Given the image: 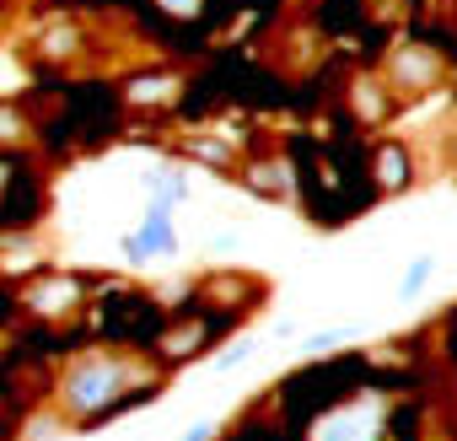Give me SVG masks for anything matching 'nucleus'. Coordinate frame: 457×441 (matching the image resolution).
<instances>
[{"label": "nucleus", "mask_w": 457, "mask_h": 441, "mask_svg": "<svg viewBox=\"0 0 457 441\" xmlns=\"http://www.w3.org/2000/svg\"><path fill=\"white\" fill-rule=\"evenodd\" d=\"M140 194H145V210H162V215H172L178 204H188V178H183L178 167H162V172H145Z\"/></svg>", "instance_id": "11"}, {"label": "nucleus", "mask_w": 457, "mask_h": 441, "mask_svg": "<svg viewBox=\"0 0 457 441\" xmlns=\"http://www.w3.org/2000/svg\"><path fill=\"white\" fill-rule=\"evenodd\" d=\"M253 350H259L253 339H232V345H226V350L210 361V371H215V377H232L237 366H248V361H253Z\"/></svg>", "instance_id": "14"}, {"label": "nucleus", "mask_w": 457, "mask_h": 441, "mask_svg": "<svg viewBox=\"0 0 457 441\" xmlns=\"http://www.w3.org/2000/svg\"><path fill=\"white\" fill-rule=\"evenodd\" d=\"M371 183H377V194H403L414 183V167H409L403 140H382L371 151Z\"/></svg>", "instance_id": "10"}, {"label": "nucleus", "mask_w": 457, "mask_h": 441, "mask_svg": "<svg viewBox=\"0 0 457 441\" xmlns=\"http://www.w3.org/2000/svg\"><path fill=\"white\" fill-rule=\"evenodd\" d=\"M183 87H188L183 71H135L124 81V108L129 113H167V108H178Z\"/></svg>", "instance_id": "6"}, {"label": "nucleus", "mask_w": 457, "mask_h": 441, "mask_svg": "<svg viewBox=\"0 0 457 441\" xmlns=\"http://www.w3.org/2000/svg\"><path fill=\"white\" fill-rule=\"evenodd\" d=\"M248 194H259V199H275V204H286V199H296V162L291 156H253L248 162Z\"/></svg>", "instance_id": "9"}, {"label": "nucleus", "mask_w": 457, "mask_h": 441, "mask_svg": "<svg viewBox=\"0 0 457 441\" xmlns=\"http://www.w3.org/2000/svg\"><path fill=\"white\" fill-rule=\"evenodd\" d=\"M382 81H387L398 97L430 92V87L441 81V60H436V49H425V44H398V49L387 54V65H382Z\"/></svg>", "instance_id": "3"}, {"label": "nucleus", "mask_w": 457, "mask_h": 441, "mask_svg": "<svg viewBox=\"0 0 457 441\" xmlns=\"http://www.w3.org/2000/svg\"><path fill=\"white\" fill-rule=\"evenodd\" d=\"M156 382H162V361H151L140 350H119V345H87L60 366L49 404L71 430H87V425H103L108 414H119L124 404L151 398Z\"/></svg>", "instance_id": "1"}, {"label": "nucleus", "mask_w": 457, "mask_h": 441, "mask_svg": "<svg viewBox=\"0 0 457 441\" xmlns=\"http://www.w3.org/2000/svg\"><path fill=\"white\" fill-rule=\"evenodd\" d=\"M87 296H92V280H81V275H71V270H38V275L22 286V307H28L33 318H44V323L76 318V312L87 307Z\"/></svg>", "instance_id": "2"}, {"label": "nucleus", "mask_w": 457, "mask_h": 441, "mask_svg": "<svg viewBox=\"0 0 457 441\" xmlns=\"http://www.w3.org/2000/svg\"><path fill=\"white\" fill-rule=\"evenodd\" d=\"M188 156H199V162H210V167H232L237 156H232V146H220V140H188L183 146Z\"/></svg>", "instance_id": "16"}, {"label": "nucleus", "mask_w": 457, "mask_h": 441, "mask_svg": "<svg viewBox=\"0 0 457 441\" xmlns=\"http://www.w3.org/2000/svg\"><path fill=\"white\" fill-rule=\"evenodd\" d=\"M145 6H156L167 22H199L204 17V0H145Z\"/></svg>", "instance_id": "15"}, {"label": "nucleus", "mask_w": 457, "mask_h": 441, "mask_svg": "<svg viewBox=\"0 0 457 441\" xmlns=\"http://www.w3.org/2000/svg\"><path fill=\"white\" fill-rule=\"evenodd\" d=\"M350 339V329H323V334H307L302 339V355H323V350H334V345H345Z\"/></svg>", "instance_id": "17"}, {"label": "nucleus", "mask_w": 457, "mask_h": 441, "mask_svg": "<svg viewBox=\"0 0 457 441\" xmlns=\"http://www.w3.org/2000/svg\"><path fill=\"white\" fill-rule=\"evenodd\" d=\"M312 441H382V414H377L371 398L339 404L312 425Z\"/></svg>", "instance_id": "5"}, {"label": "nucleus", "mask_w": 457, "mask_h": 441, "mask_svg": "<svg viewBox=\"0 0 457 441\" xmlns=\"http://www.w3.org/2000/svg\"><path fill=\"white\" fill-rule=\"evenodd\" d=\"M119 254H124V264H145V259H172L178 254V227H172V215H162V210H145V220L119 243Z\"/></svg>", "instance_id": "8"}, {"label": "nucleus", "mask_w": 457, "mask_h": 441, "mask_svg": "<svg viewBox=\"0 0 457 441\" xmlns=\"http://www.w3.org/2000/svg\"><path fill=\"white\" fill-rule=\"evenodd\" d=\"M87 44H92V38H87V28H81L76 17H49V22L33 33L28 49H33L38 65H71V60L87 54Z\"/></svg>", "instance_id": "7"}, {"label": "nucleus", "mask_w": 457, "mask_h": 441, "mask_svg": "<svg viewBox=\"0 0 457 441\" xmlns=\"http://www.w3.org/2000/svg\"><path fill=\"white\" fill-rule=\"evenodd\" d=\"M28 135H33L28 108H22V103H0V151H6V146H22Z\"/></svg>", "instance_id": "12"}, {"label": "nucleus", "mask_w": 457, "mask_h": 441, "mask_svg": "<svg viewBox=\"0 0 457 441\" xmlns=\"http://www.w3.org/2000/svg\"><path fill=\"white\" fill-rule=\"evenodd\" d=\"M210 436H215V425H210V420H194V425H188L178 441H210Z\"/></svg>", "instance_id": "18"}, {"label": "nucleus", "mask_w": 457, "mask_h": 441, "mask_svg": "<svg viewBox=\"0 0 457 441\" xmlns=\"http://www.w3.org/2000/svg\"><path fill=\"white\" fill-rule=\"evenodd\" d=\"M215 334H220V323H215L210 312H188V318H172V323L156 334V361H162V366H183V361L204 355Z\"/></svg>", "instance_id": "4"}, {"label": "nucleus", "mask_w": 457, "mask_h": 441, "mask_svg": "<svg viewBox=\"0 0 457 441\" xmlns=\"http://www.w3.org/2000/svg\"><path fill=\"white\" fill-rule=\"evenodd\" d=\"M430 275H436V254H414V259H409V270H403V280H398V296H403V302H414V296L430 286Z\"/></svg>", "instance_id": "13"}]
</instances>
